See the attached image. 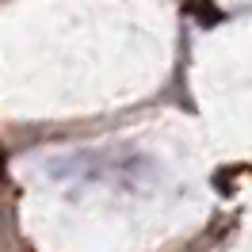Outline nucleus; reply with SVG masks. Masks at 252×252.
Returning <instances> with one entry per match:
<instances>
[{
    "label": "nucleus",
    "instance_id": "f257e3e1",
    "mask_svg": "<svg viewBox=\"0 0 252 252\" xmlns=\"http://www.w3.org/2000/svg\"><path fill=\"white\" fill-rule=\"evenodd\" d=\"M188 12L199 19V23H214V19H218V8H214L210 0H188Z\"/></svg>",
    "mask_w": 252,
    "mask_h": 252
},
{
    "label": "nucleus",
    "instance_id": "f03ea898",
    "mask_svg": "<svg viewBox=\"0 0 252 252\" xmlns=\"http://www.w3.org/2000/svg\"><path fill=\"white\" fill-rule=\"evenodd\" d=\"M0 180H4V153H0Z\"/></svg>",
    "mask_w": 252,
    "mask_h": 252
}]
</instances>
